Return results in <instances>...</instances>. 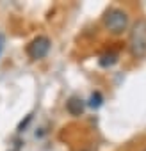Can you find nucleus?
Masks as SVG:
<instances>
[{"label":"nucleus","mask_w":146,"mask_h":151,"mask_svg":"<svg viewBox=\"0 0 146 151\" xmlns=\"http://www.w3.org/2000/svg\"><path fill=\"white\" fill-rule=\"evenodd\" d=\"M116 62H118V53H114V52H107L100 57V66H103V68L114 66Z\"/></svg>","instance_id":"39448f33"},{"label":"nucleus","mask_w":146,"mask_h":151,"mask_svg":"<svg viewBox=\"0 0 146 151\" xmlns=\"http://www.w3.org/2000/svg\"><path fill=\"white\" fill-rule=\"evenodd\" d=\"M128 50L134 57H146V20H137L128 36Z\"/></svg>","instance_id":"f257e3e1"},{"label":"nucleus","mask_w":146,"mask_h":151,"mask_svg":"<svg viewBox=\"0 0 146 151\" xmlns=\"http://www.w3.org/2000/svg\"><path fill=\"white\" fill-rule=\"evenodd\" d=\"M103 25L111 34H116V36L123 34L128 29V14H126V11L118 9V7L109 9L105 13V16H103Z\"/></svg>","instance_id":"f03ea898"},{"label":"nucleus","mask_w":146,"mask_h":151,"mask_svg":"<svg viewBox=\"0 0 146 151\" xmlns=\"http://www.w3.org/2000/svg\"><path fill=\"white\" fill-rule=\"evenodd\" d=\"M2 48H4V36L0 34V53H2Z\"/></svg>","instance_id":"0eeeda50"},{"label":"nucleus","mask_w":146,"mask_h":151,"mask_svg":"<svg viewBox=\"0 0 146 151\" xmlns=\"http://www.w3.org/2000/svg\"><path fill=\"white\" fill-rule=\"evenodd\" d=\"M50 52V39L46 36H38L34 37L29 46H27V55L32 60H39L43 57H46V53Z\"/></svg>","instance_id":"7ed1b4c3"},{"label":"nucleus","mask_w":146,"mask_h":151,"mask_svg":"<svg viewBox=\"0 0 146 151\" xmlns=\"http://www.w3.org/2000/svg\"><path fill=\"white\" fill-rule=\"evenodd\" d=\"M102 103H103V96H102L100 93H93V94L89 96V101H87V105H89L91 109H98Z\"/></svg>","instance_id":"423d86ee"},{"label":"nucleus","mask_w":146,"mask_h":151,"mask_svg":"<svg viewBox=\"0 0 146 151\" xmlns=\"http://www.w3.org/2000/svg\"><path fill=\"white\" fill-rule=\"evenodd\" d=\"M142 151H146V149H142Z\"/></svg>","instance_id":"1a4fd4ad"},{"label":"nucleus","mask_w":146,"mask_h":151,"mask_svg":"<svg viewBox=\"0 0 146 151\" xmlns=\"http://www.w3.org/2000/svg\"><path fill=\"white\" fill-rule=\"evenodd\" d=\"M84 109H86V101L80 100L79 96H71V98L66 101V110H68L71 116H82V114H84Z\"/></svg>","instance_id":"20e7f679"},{"label":"nucleus","mask_w":146,"mask_h":151,"mask_svg":"<svg viewBox=\"0 0 146 151\" xmlns=\"http://www.w3.org/2000/svg\"><path fill=\"white\" fill-rule=\"evenodd\" d=\"M82 151H93V149H82Z\"/></svg>","instance_id":"6e6552de"}]
</instances>
